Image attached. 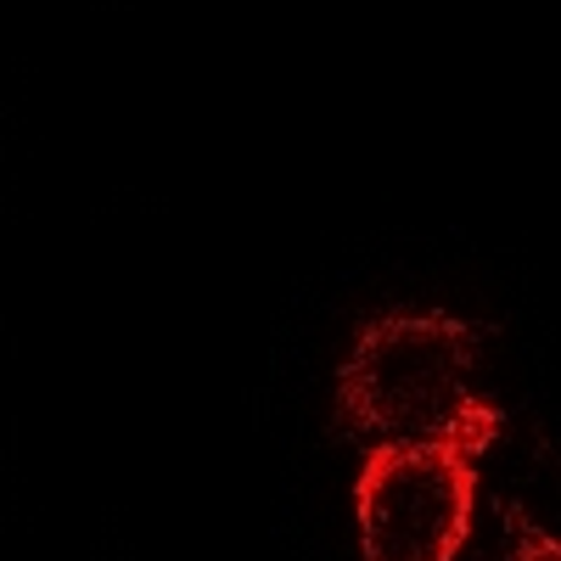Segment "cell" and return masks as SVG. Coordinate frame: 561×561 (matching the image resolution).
Masks as SVG:
<instances>
[{"label": "cell", "instance_id": "cell-3", "mask_svg": "<svg viewBox=\"0 0 561 561\" xmlns=\"http://www.w3.org/2000/svg\"><path fill=\"white\" fill-rule=\"evenodd\" d=\"M505 539H511L505 561H561V539L545 534L523 505H505Z\"/></svg>", "mask_w": 561, "mask_h": 561}, {"label": "cell", "instance_id": "cell-2", "mask_svg": "<svg viewBox=\"0 0 561 561\" xmlns=\"http://www.w3.org/2000/svg\"><path fill=\"white\" fill-rule=\"evenodd\" d=\"M478 455L449 444H377L354 483L365 561H455L472 534Z\"/></svg>", "mask_w": 561, "mask_h": 561}, {"label": "cell", "instance_id": "cell-1", "mask_svg": "<svg viewBox=\"0 0 561 561\" xmlns=\"http://www.w3.org/2000/svg\"><path fill=\"white\" fill-rule=\"evenodd\" d=\"M478 332L455 314H377L337 370V404L354 433L382 444H449L483 455L500 410L478 399Z\"/></svg>", "mask_w": 561, "mask_h": 561}]
</instances>
